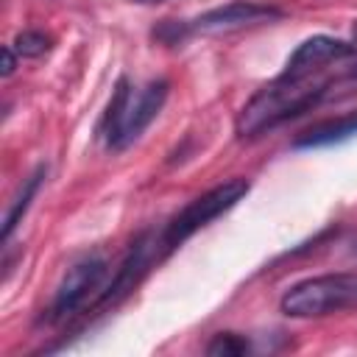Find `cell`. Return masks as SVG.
<instances>
[{"label":"cell","instance_id":"6da1fadb","mask_svg":"<svg viewBox=\"0 0 357 357\" xmlns=\"http://www.w3.org/2000/svg\"><path fill=\"white\" fill-rule=\"evenodd\" d=\"M329 81H318L315 75L307 78H287V75H276L271 84H265L262 89H257L245 106L237 114V137L251 139L259 137L310 109H315L321 103V98L326 95Z\"/></svg>","mask_w":357,"mask_h":357},{"label":"cell","instance_id":"7a4b0ae2","mask_svg":"<svg viewBox=\"0 0 357 357\" xmlns=\"http://www.w3.org/2000/svg\"><path fill=\"white\" fill-rule=\"evenodd\" d=\"M170 84L165 78L148 81L145 86L134 89L128 78H120L114 86V95L109 100V109L100 123V134L106 139L109 151H126L131 142L142 137V131L156 120L167 100Z\"/></svg>","mask_w":357,"mask_h":357},{"label":"cell","instance_id":"3957f363","mask_svg":"<svg viewBox=\"0 0 357 357\" xmlns=\"http://www.w3.org/2000/svg\"><path fill=\"white\" fill-rule=\"evenodd\" d=\"M287 318H321L357 307V273H321L296 282L279 301Z\"/></svg>","mask_w":357,"mask_h":357},{"label":"cell","instance_id":"277c9868","mask_svg":"<svg viewBox=\"0 0 357 357\" xmlns=\"http://www.w3.org/2000/svg\"><path fill=\"white\" fill-rule=\"evenodd\" d=\"M248 192V181L245 178H229L206 192H201L198 198H192L162 231V251L170 254L176 251L184 240H190L198 229H204L206 223H212L215 218H220L223 212H229L231 206H237V201H243Z\"/></svg>","mask_w":357,"mask_h":357},{"label":"cell","instance_id":"5b68a950","mask_svg":"<svg viewBox=\"0 0 357 357\" xmlns=\"http://www.w3.org/2000/svg\"><path fill=\"white\" fill-rule=\"evenodd\" d=\"M106 276V259L98 254H89L70 265V271L61 276L53 304H50V321H67L75 310L84 307V301L100 287Z\"/></svg>","mask_w":357,"mask_h":357},{"label":"cell","instance_id":"8992f818","mask_svg":"<svg viewBox=\"0 0 357 357\" xmlns=\"http://www.w3.org/2000/svg\"><path fill=\"white\" fill-rule=\"evenodd\" d=\"M282 11L276 6H265V3H248V0H234L218 8L204 11L201 17L187 22L190 33H229V31H240V28H251V25H262V22H273L279 20Z\"/></svg>","mask_w":357,"mask_h":357},{"label":"cell","instance_id":"52a82bcc","mask_svg":"<svg viewBox=\"0 0 357 357\" xmlns=\"http://www.w3.org/2000/svg\"><path fill=\"white\" fill-rule=\"evenodd\" d=\"M159 257H165V251H162V234L156 237L153 231H142V234L131 243V248H128L123 265L117 268V273H114V279H112V284L100 293L98 307L114 304V301H120L126 293H131V290L137 287V282L148 273V268L153 265V259H159Z\"/></svg>","mask_w":357,"mask_h":357},{"label":"cell","instance_id":"ba28073f","mask_svg":"<svg viewBox=\"0 0 357 357\" xmlns=\"http://www.w3.org/2000/svg\"><path fill=\"white\" fill-rule=\"evenodd\" d=\"M354 45H346L343 39H335V36H326V33H318V36H310L304 39L287 59L282 75L287 78H307V75H318L324 67L329 64H337L349 56H354Z\"/></svg>","mask_w":357,"mask_h":357},{"label":"cell","instance_id":"9c48e42d","mask_svg":"<svg viewBox=\"0 0 357 357\" xmlns=\"http://www.w3.org/2000/svg\"><path fill=\"white\" fill-rule=\"evenodd\" d=\"M357 134V112L340 114V117H329L321 120L315 126H310L307 131H301L296 137V148H321V145H332V142H343L349 137Z\"/></svg>","mask_w":357,"mask_h":357},{"label":"cell","instance_id":"30bf717a","mask_svg":"<svg viewBox=\"0 0 357 357\" xmlns=\"http://www.w3.org/2000/svg\"><path fill=\"white\" fill-rule=\"evenodd\" d=\"M45 176H47V165H36V170L22 181V187H20V190H17V195L11 198V204H8V209H6V218H3V245L11 240L14 229L22 223V218H25V212H28L31 201L36 198V192H39V187H42Z\"/></svg>","mask_w":357,"mask_h":357},{"label":"cell","instance_id":"8fae6325","mask_svg":"<svg viewBox=\"0 0 357 357\" xmlns=\"http://www.w3.org/2000/svg\"><path fill=\"white\" fill-rule=\"evenodd\" d=\"M251 346H248V340L243 337V335H237V332H220V335H215L212 340H209V346H206V354L209 357H240V354H245Z\"/></svg>","mask_w":357,"mask_h":357},{"label":"cell","instance_id":"7c38bea8","mask_svg":"<svg viewBox=\"0 0 357 357\" xmlns=\"http://www.w3.org/2000/svg\"><path fill=\"white\" fill-rule=\"evenodd\" d=\"M14 50L20 59H39L50 50V36L42 31H22L14 39Z\"/></svg>","mask_w":357,"mask_h":357},{"label":"cell","instance_id":"4fadbf2b","mask_svg":"<svg viewBox=\"0 0 357 357\" xmlns=\"http://www.w3.org/2000/svg\"><path fill=\"white\" fill-rule=\"evenodd\" d=\"M14 67H17V50H14V45H6L3 47V75H11Z\"/></svg>","mask_w":357,"mask_h":357},{"label":"cell","instance_id":"5bb4252c","mask_svg":"<svg viewBox=\"0 0 357 357\" xmlns=\"http://www.w3.org/2000/svg\"><path fill=\"white\" fill-rule=\"evenodd\" d=\"M134 3H162V0H134Z\"/></svg>","mask_w":357,"mask_h":357},{"label":"cell","instance_id":"9a60e30c","mask_svg":"<svg viewBox=\"0 0 357 357\" xmlns=\"http://www.w3.org/2000/svg\"><path fill=\"white\" fill-rule=\"evenodd\" d=\"M354 47H357V22H354Z\"/></svg>","mask_w":357,"mask_h":357},{"label":"cell","instance_id":"2e32d148","mask_svg":"<svg viewBox=\"0 0 357 357\" xmlns=\"http://www.w3.org/2000/svg\"><path fill=\"white\" fill-rule=\"evenodd\" d=\"M349 73H351V75H357V64H354V67H351V70H349Z\"/></svg>","mask_w":357,"mask_h":357}]
</instances>
